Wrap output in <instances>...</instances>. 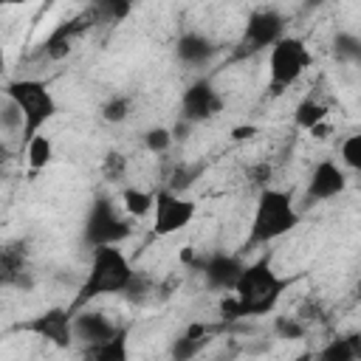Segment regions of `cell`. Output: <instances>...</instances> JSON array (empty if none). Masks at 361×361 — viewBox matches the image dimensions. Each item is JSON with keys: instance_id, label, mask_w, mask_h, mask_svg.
Here are the masks:
<instances>
[{"instance_id": "cell-1", "label": "cell", "mask_w": 361, "mask_h": 361, "mask_svg": "<svg viewBox=\"0 0 361 361\" xmlns=\"http://www.w3.org/2000/svg\"><path fill=\"white\" fill-rule=\"evenodd\" d=\"M293 285V276H282L271 257H259L254 262H245L231 296L223 302V316L226 319H243V316H268L276 310L288 288Z\"/></svg>"}, {"instance_id": "cell-2", "label": "cell", "mask_w": 361, "mask_h": 361, "mask_svg": "<svg viewBox=\"0 0 361 361\" xmlns=\"http://www.w3.org/2000/svg\"><path fill=\"white\" fill-rule=\"evenodd\" d=\"M135 279H138L135 268L130 265L127 254L118 245H96L90 248V262H87V271L82 276V285L76 290L71 310H79L87 302L102 299V296L127 293Z\"/></svg>"}, {"instance_id": "cell-3", "label": "cell", "mask_w": 361, "mask_h": 361, "mask_svg": "<svg viewBox=\"0 0 361 361\" xmlns=\"http://www.w3.org/2000/svg\"><path fill=\"white\" fill-rule=\"evenodd\" d=\"M302 223V212L293 203L290 189L279 186H262L254 200L251 226H248V243L251 245H268L285 234H290Z\"/></svg>"}, {"instance_id": "cell-4", "label": "cell", "mask_w": 361, "mask_h": 361, "mask_svg": "<svg viewBox=\"0 0 361 361\" xmlns=\"http://www.w3.org/2000/svg\"><path fill=\"white\" fill-rule=\"evenodd\" d=\"M3 90H6V99L20 113V138H23V144L31 135L42 133V127L59 113L56 96L42 79H31V76L11 79V82H6Z\"/></svg>"}, {"instance_id": "cell-5", "label": "cell", "mask_w": 361, "mask_h": 361, "mask_svg": "<svg viewBox=\"0 0 361 361\" xmlns=\"http://www.w3.org/2000/svg\"><path fill=\"white\" fill-rule=\"evenodd\" d=\"M310 68V48L302 37L282 34L268 48V93L279 96L290 85H296Z\"/></svg>"}, {"instance_id": "cell-6", "label": "cell", "mask_w": 361, "mask_h": 361, "mask_svg": "<svg viewBox=\"0 0 361 361\" xmlns=\"http://www.w3.org/2000/svg\"><path fill=\"white\" fill-rule=\"evenodd\" d=\"M130 220L133 217L124 214V212H118L110 197L99 195V197L90 200V206L85 212V220H82V243L87 248H96V245H118V243H124L133 234Z\"/></svg>"}, {"instance_id": "cell-7", "label": "cell", "mask_w": 361, "mask_h": 361, "mask_svg": "<svg viewBox=\"0 0 361 361\" xmlns=\"http://www.w3.org/2000/svg\"><path fill=\"white\" fill-rule=\"evenodd\" d=\"M285 14L279 8H254L243 25V34H240V42H237V56H248V54H259L265 48H271L282 34H285Z\"/></svg>"}, {"instance_id": "cell-8", "label": "cell", "mask_w": 361, "mask_h": 361, "mask_svg": "<svg viewBox=\"0 0 361 361\" xmlns=\"http://www.w3.org/2000/svg\"><path fill=\"white\" fill-rule=\"evenodd\" d=\"M195 200L178 195L175 189H158L155 192V203H152V231L158 237H169L178 234L180 228H186L195 220Z\"/></svg>"}, {"instance_id": "cell-9", "label": "cell", "mask_w": 361, "mask_h": 361, "mask_svg": "<svg viewBox=\"0 0 361 361\" xmlns=\"http://www.w3.org/2000/svg\"><path fill=\"white\" fill-rule=\"evenodd\" d=\"M20 330L42 338L45 344H54L56 350H68L76 338H73V310L71 307H45L37 316H31L28 322L20 324Z\"/></svg>"}, {"instance_id": "cell-10", "label": "cell", "mask_w": 361, "mask_h": 361, "mask_svg": "<svg viewBox=\"0 0 361 361\" xmlns=\"http://www.w3.org/2000/svg\"><path fill=\"white\" fill-rule=\"evenodd\" d=\"M220 110H223V96L212 79H195L180 93V121H186L189 127L212 121Z\"/></svg>"}, {"instance_id": "cell-11", "label": "cell", "mask_w": 361, "mask_h": 361, "mask_svg": "<svg viewBox=\"0 0 361 361\" xmlns=\"http://www.w3.org/2000/svg\"><path fill=\"white\" fill-rule=\"evenodd\" d=\"M347 169L341 164H336L333 158H322L310 175H307V183H305V200L307 203H324V200H333L338 197L344 189H347Z\"/></svg>"}, {"instance_id": "cell-12", "label": "cell", "mask_w": 361, "mask_h": 361, "mask_svg": "<svg viewBox=\"0 0 361 361\" xmlns=\"http://www.w3.org/2000/svg\"><path fill=\"white\" fill-rule=\"evenodd\" d=\"M243 265H245V262H243L237 254L212 251V254H206V257L200 259L197 268H200V276H203V282H206L209 290H226V293H231V288H234V282H237Z\"/></svg>"}, {"instance_id": "cell-13", "label": "cell", "mask_w": 361, "mask_h": 361, "mask_svg": "<svg viewBox=\"0 0 361 361\" xmlns=\"http://www.w3.org/2000/svg\"><path fill=\"white\" fill-rule=\"evenodd\" d=\"M121 324L113 322L104 310H90L87 305L73 310V338L82 341L85 347H93L104 338H110Z\"/></svg>"}, {"instance_id": "cell-14", "label": "cell", "mask_w": 361, "mask_h": 361, "mask_svg": "<svg viewBox=\"0 0 361 361\" xmlns=\"http://www.w3.org/2000/svg\"><path fill=\"white\" fill-rule=\"evenodd\" d=\"M214 42L212 37H206L203 31H183L178 39H175V56L178 62L189 65V68H197V65H206L212 56H214Z\"/></svg>"}, {"instance_id": "cell-15", "label": "cell", "mask_w": 361, "mask_h": 361, "mask_svg": "<svg viewBox=\"0 0 361 361\" xmlns=\"http://www.w3.org/2000/svg\"><path fill=\"white\" fill-rule=\"evenodd\" d=\"M90 14H79V17H73V20H68V23H62L59 28H54L51 34H48V39L42 42V51H45V56L48 59H65L71 51H73V42H76V37L87 28V20Z\"/></svg>"}, {"instance_id": "cell-16", "label": "cell", "mask_w": 361, "mask_h": 361, "mask_svg": "<svg viewBox=\"0 0 361 361\" xmlns=\"http://www.w3.org/2000/svg\"><path fill=\"white\" fill-rule=\"evenodd\" d=\"M127 341H130V327L121 324L110 338L93 344V347H85L82 353L87 358H96V361H127L130 353H127Z\"/></svg>"}, {"instance_id": "cell-17", "label": "cell", "mask_w": 361, "mask_h": 361, "mask_svg": "<svg viewBox=\"0 0 361 361\" xmlns=\"http://www.w3.org/2000/svg\"><path fill=\"white\" fill-rule=\"evenodd\" d=\"M23 147H25V161H28L31 172H42L45 166H51V161H54V141H51V135L37 133Z\"/></svg>"}, {"instance_id": "cell-18", "label": "cell", "mask_w": 361, "mask_h": 361, "mask_svg": "<svg viewBox=\"0 0 361 361\" xmlns=\"http://www.w3.org/2000/svg\"><path fill=\"white\" fill-rule=\"evenodd\" d=\"M293 121H296L299 130H307V133H310L316 124L327 121V104L319 102L316 96H307V99H302V102L296 104V110H293Z\"/></svg>"}, {"instance_id": "cell-19", "label": "cell", "mask_w": 361, "mask_h": 361, "mask_svg": "<svg viewBox=\"0 0 361 361\" xmlns=\"http://www.w3.org/2000/svg\"><path fill=\"white\" fill-rule=\"evenodd\" d=\"M152 203H155V192H149V189L127 186L121 192V209H124V214H130L135 220L144 217V214H149L152 212Z\"/></svg>"}, {"instance_id": "cell-20", "label": "cell", "mask_w": 361, "mask_h": 361, "mask_svg": "<svg viewBox=\"0 0 361 361\" xmlns=\"http://www.w3.org/2000/svg\"><path fill=\"white\" fill-rule=\"evenodd\" d=\"M206 341H209V327L192 324L183 336L175 338V344H172V358H192V355L200 353V347H203Z\"/></svg>"}, {"instance_id": "cell-21", "label": "cell", "mask_w": 361, "mask_h": 361, "mask_svg": "<svg viewBox=\"0 0 361 361\" xmlns=\"http://www.w3.org/2000/svg\"><path fill=\"white\" fill-rule=\"evenodd\" d=\"M319 358H324V361H358V358H361V347H358L355 336L330 338V341L319 350Z\"/></svg>"}, {"instance_id": "cell-22", "label": "cell", "mask_w": 361, "mask_h": 361, "mask_svg": "<svg viewBox=\"0 0 361 361\" xmlns=\"http://www.w3.org/2000/svg\"><path fill=\"white\" fill-rule=\"evenodd\" d=\"M333 56L338 62H347V65H355L361 59V39L358 34L353 31H338L333 37Z\"/></svg>"}, {"instance_id": "cell-23", "label": "cell", "mask_w": 361, "mask_h": 361, "mask_svg": "<svg viewBox=\"0 0 361 361\" xmlns=\"http://www.w3.org/2000/svg\"><path fill=\"white\" fill-rule=\"evenodd\" d=\"M93 3V14L102 17V20H110V23H118L124 20L138 0H90Z\"/></svg>"}, {"instance_id": "cell-24", "label": "cell", "mask_w": 361, "mask_h": 361, "mask_svg": "<svg viewBox=\"0 0 361 361\" xmlns=\"http://www.w3.org/2000/svg\"><path fill=\"white\" fill-rule=\"evenodd\" d=\"M175 138H178L175 130H169V127H164V124H155V127H149V130L144 133V147H147L152 155H164V152L172 149Z\"/></svg>"}, {"instance_id": "cell-25", "label": "cell", "mask_w": 361, "mask_h": 361, "mask_svg": "<svg viewBox=\"0 0 361 361\" xmlns=\"http://www.w3.org/2000/svg\"><path fill=\"white\" fill-rule=\"evenodd\" d=\"M338 155H341L338 164H341L344 169L358 172V169H361V135H358V133L344 135L341 144H338Z\"/></svg>"}, {"instance_id": "cell-26", "label": "cell", "mask_w": 361, "mask_h": 361, "mask_svg": "<svg viewBox=\"0 0 361 361\" xmlns=\"http://www.w3.org/2000/svg\"><path fill=\"white\" fill-rule=\"evenodd\" d=\"M99 116H102V121H107V124H121V121H127V116H130V96H110V99L102 104Z\"/></svg>"}, {"instance_id": "cell-27", "label": "cell", "mask_w": 361, "mask_h": 361, "mask_svg": "<svg viewBox=\"0 0 361 361\" xmlns=\"http://www.w3.org/2000/svg\"><path fill=\"white\" fill-rule=\"evenodd\" d=\"M102 175H104V180H121L127 175V158L118 149L104 152V158H102Z\"/></svg>"}, {"instance_id": "cell-28", "label": "cell", "mask_w": 361, "mask_h": 361, "mask_svg": "<svg viewBox=\"0 0 361 361\" xmlns=\"http://www.w3.org/2000/svg\"><path fill=\"white\" fill-rule=\"evenodd\" d=\"M274 327H276L279 338H302V336H305V327H302L299 322H293L290 316H279V319L274 322Z\"/></svg>"}, {"instance_id": "cell-29", "label": "cell", "mask_w": 361, "mask_h": 361, "mask_svg": "<svg viewBox=\"0 0 361 361\" xmlns=\"http://www.w3.org/2000/svg\"><path fill=\"white\" fill-rule=\"evenodd\" d=\"M254 133H257V127H251V124H248V127H234V130H231V138H234V141H243V138H251Z\"/></svg>"}, {"instance_id": "cell-30", "label": "cell", "mask_w": 361, "mask_h": 361, "mask_svg": "<svg viewBox=\"0 0 361 361\" xmlns=\"http://www.w3.org/2000/svg\"><path fill=\"white\" fill-rule=\"evenodd\" d=\"M28 0H0V8H8V6H25Z\"/></svg>"}, {"instance_id": "cell-31", "label": "cell", "mask_w": 361, "mask_h": 361, "mask_svg": "<svg viewBox=\"0 0 361 361\" xmlns=\"http://www.w3.org/2000/svg\"><path fill=\"white\" fill-rule=\"evenodd\" d=\"M6 71V51H3V42H0V73Z\"/></svg>"}, {"instance_id": "cell-32", "label": "cell", "mask_w": 361, "mask_h": 361, "mask_svg": "<svg viewBox=\"0 0 361 361\" xmlns=\"http://www.w3.org/2000/svg\"><path fill=\"white\" fill-rule=\"evenodd\" d=\"M305 3H307V6L313 8V6H322V3H327V0H305Z\"/></svg>"}, {"instance_id": "cell-33", "label": "cell", "mask_w": 361, "mask_h": 361, "mask_svg": "<svg viewBox=\"0 0 361 361\" xmlns=\"http://www.w3.org/2000/svg\"><path fill=\"white\" fill-rule=\"evenodd\" d=\"M0 152H3V149H0Z\"/></svg>"}]
</instances>
